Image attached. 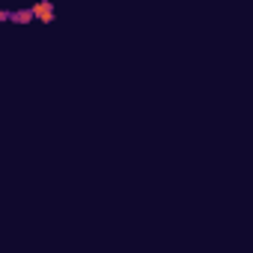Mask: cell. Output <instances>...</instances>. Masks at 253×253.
Listing matches in <instances>:
<instances>
[{
    "label": "cell",
    "mask_w": 253,
    "mask_h": 253,
    "mask_svg": "<svg viewBox=\"0 0 253 253\" xmlns=\"http://www.w3.org/2000/svg\"><path fill=\"white\" fill-rule=\"evenodd\" d=\"M33 15H36L39 21L51 24V21H54V6H51V3H36V6H33Z\"/></svg>",
    "instance_id": "obj_1"
},
{
    "label": "cell",
    "mask_w": 253,
    "mask_h": 253,
    "mask_svg": "<svg viewBox=\"0 0 253 253\" xmlns=\"http://www.w3.org/2000/svg\"><path fill=\"white\" fill-rule=\"evenodd\" d=\"M6 18H15V21H21V24H24V21H33L36 15H33V9H21V12H15V15H9V12H6Z\"/></svg>",
    "instance_id": "obj_2"
}]
</instances>
